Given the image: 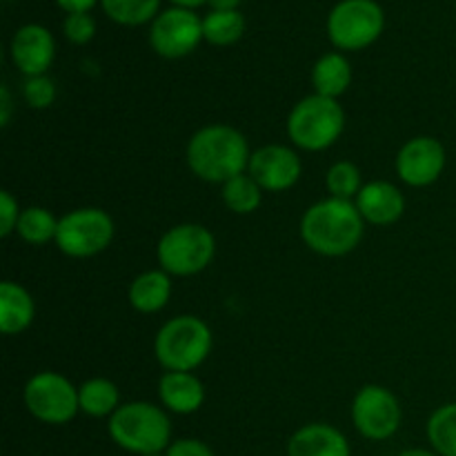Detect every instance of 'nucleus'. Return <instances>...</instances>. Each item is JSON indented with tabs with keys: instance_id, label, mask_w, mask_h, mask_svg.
<instances>
[{
	"instance_id": "b1692460",
	"label": "nucleus",
	"mask_w": 456,
	"mask_h": 456,
	"mask_svg": "<svg viewBox=\"0 0 456 456\" xmlns=\"http://www.w3.org/2000/svg\"><path fill=\"white\" fill-rule=\"evenodd\" d=\"M428 441L439 456H456V401L439 405L428 419Z\"/></svg>"
},
{
	"instance_id": "7c9ffc66",
	"label": "nucleus",
	"mask_w": 456,
	"mask_h": 456,
	"mask_svg": "<svg viewBox=\"0 0 456 456\" xmlns=\"http://www.w3.org/2000/svg\"><path fill=\"white\" fill-rule=\"evenodd\" d=\"M165 456H216L214 450L209 448L208 444L199 439H178L172 441L167 450H165Z\"/></svg>"
},
{
	"instance_id": "1a4fd4ad",
	"label": "nucleus",
	"mask_w": 456,
	"mask_h": 456,
	"mask_svg": "<svg viewBox=\"0 0 456 456\" xmlns=\"http://www.w3.org/2000/svg\"><path fill=\"white\" fill-rule=\"evenodd\" d=\"M386 16L374 0H341L328 16V36L341 52H359L381 36Z\"/></svg>"
},
{
	"instance_id": "f257e3e1",
	"label": "nucleus",
	"mask_w": 456,
	"mask_h": 456,
	"mask_svg": "<svg viewBox=\"0 0 456 456\" xmlns=\"http://www.w3.org/2000/svg\"><path fill=\"white\" fill-rule=\"evenodd\" d=\"M249 142L243 132L232 125H205L191 134L185 147V160L190 172L205 183L232 181L249 167Z\"/></svg>"
},
{
	"instance_id": "393cba45",
	"label": "nucleus",
	"mask_w": 456,
	"mask_h": 456,
	"mask_svg": "<svg viewBox=\"0 0 456 456\" xmlns=\"http://www.w3.org/2000/svg\"><path fill=\"white\" fill-rule=\"evenodd\" d=\"M245 18L239 9L232 12H209L203 18V38L216 47H227L243 38Z\"/></svg>"
},
{
	"instance_id": "c9c22d12",
	"label": "nucleus",
	"mask_w": 456,
	"mask_h": 456,
	"mask_svg": "<svg viewBox=\"0 0 456 456\" xmlns=\"http://www.w3.org/2000/svg\"><path fill=\"white\" fill-rule=\"evenodd\" d=\"M172 3L176 4V7L190 9V7H196V4H203L205 0H172Z\"/></svg>"
},
{
	"instance_id": "f8f14e48",
	"label": "nucleus",
	"mask_w": 456,
	"mask_h": 456,
	"mask_svg": "<svg viewBox=\"0 0 456 456\" xmlns=\"http://www.w3.org/2000/svg\"><path fill=\"white\" fill-rule=\"evenodd\" d=\"M445 163H448V154L439 138L414 136L396 151L395 169L396 176L405 185L421 190V187L435 185L444 176Z\"/></svg>"
},
{
	"instance_id": "c85d7f7f",
	"label": "nucleus",
	"mask_w": 456,
	"mask_h": 456,
	"mask_svg": "<svg viewBox=\"0 0 456 456\" xmlns=\"http://www.w3.org/2000/svg\"><path fill=\"white\" fill-rule=\"evenodd\" d=\"M62 31H65V38L71 40L74 45H85L96 34V22L89 16V12L67 13L65 22H62Z\"/></svg>"
},
{
	"instance_id": "bb28decb",
	"label": "nucleus",
	"mask_w": 456,
	"mask_h": 456,
	"mask_svg": "<svg viewBox=\"0 0 456 456\" xmlns=\"http://www.w3.org/2000/svg\"><path fill=\"white\" fill-rule=\"evenodd\" d=\"M111 20L120 25H142L159 16L160 0H101Z\"/></svg>"
},
{
	"instance_id": "9d476101",
	"label": "nucleus",
	"mask_w": 456,
	"mask_h": 456,
	"mask_svg": "<svg viewBox=\"0 0 456 456\" xmlns=\"http://www.w3.org/2000/svg\"><path fill=\"white\" fill-rule=\"evenodd\" d=\"M350 414L356 432L368 441L392 439L403 419L399 396L390 387L377 383H368L356 392Z\"/></svg>"
},
{
	"instance_id": "f03ea898",
	"label": "nucleus",
	"mask_w": 456,
	"mask_h": 456,
	"mask_svg": "<svg viewBox=\"0 0 456 456\" xmlns=\"http://www.w3.org/2000/svg\"><path fill=\"white\" fill-rule=\"evenodd\" d=\"M365 234V221L354 200L328 199L310 205L301 216V239L314 254L341 258L354 252Z\"/></svg>"
},
{
	"instance_id": "6e6552de",
	"label": "nucleus",
	"mask_w": 456,
	"mask_h": 456,
	"mask_svg": "<svg viewBox=\"0 0 456 456\" xmlns=\"http://www.w3.org/2000/svg\"><path fill=\"white\" fill-rule=\"evenodd\" d=\"M25 408L45 426H67L80 412L78 387L61 372L43 370L25 383Z\"/></svg>"
},
{
	"instance_id": "473e14b6",
	"label": "nucleus",
	"mask_w": 456,
	"mask_h": 456,
	"mask_svg": "<svg viewBox=\"0 0 456 456\" xmlns=\"http://www.w3.org/2000/svg\"><path fill=\"white\" fill-rule=\"evenodd\" d=\"M67 13H78V12H89V9L96 4V0H56Z\"/></svg>"
},
{
	"instance_id": "aec40b11",
	"label": "nucleus",
	"mask_w": 456,
	"mask_h": 456,
	"mask_svg": "<svg viewBox=\"0 0 456 456\" xmlns=\"http://www.w3.org/2000/svg\"><path fill=\"white\" fill-rule=\"evenodd\" d=\"M354 71H352L350 61L341 52L323 53L312 67V87L314 94L325 98H338L350 89Z\"/></svg>"
},
{
	"instance_id": "f3484780",
	"label": "nucleus",
	"mask_w": 456,
	"mask_h": 456,
	"mask_svg": "<svg viewBox=\"0 0 456 456\" xmlns=\"http://www.w3.org/2000/svg\"><path fill=\"white\" fill-rule=\"evenodd\" d=\"M159 399L167 412L187 417L203 408L205 386L194 372H165L159 381Z\"/></svg>"
},
{
	"instance_id": "c756f323",
	"label": "nucleus",
	"mask_w": 456,
	"mask_h": 456,
	"mask_svg": "<svg viewBox=\"0 0 456 456\" xmlns=\"http://www.w3.org/2000/svg\"><path fill=\"white\" fill-rule=\"evenodd\" d=\"M20 212V205L13 199L12 191H0V236H3V239H7V236H12L13 232H16Z\"/></svg>"
},
{
	"instance_id": "72a5a7b5",
	"label": "nucleus",
	"mask_w": 456,
	"mask_h": 456,
	"mask_svg": "<svg viewBox=\"0 0 456 456\" xmlns=\"http://www.w3.org/2000/svg\"><path fill=\"white\" fill-rule=\"evenodd\" d=\"M214 7V12H232V9L239 7L240 0H208Z\"/></svg>"
},
{
	"instance_id": "412c9836",
	"label": "nucleus",
	"mask_w": 456,
	"mask_h": 456,
	"mask_svg": "<svg viewBox=\"0 0 456 456\" xmlns=\"http://www.w3.org/2000/svg\"><path fill=\"white\" fill-rule=\"evenodd\" d=\"M80 412L92 419H110L120 408V390L114 381L105 377L87 379L78 386Z\"/></svg>"
},
{
	"instance_id": "7ed1b4c3",
	"label": "nucleus",
	"mask_w": 456,
	"mask_h": 456,
	"mask_svg": "<svg viewBox=\"0 0 456 456\" xmlns=\"http://www.w3.org/2000/svg\"><path fill=\"white\" fill-rule=\"evenodd\" d=\"M107 430L120 450L136 456L165 452L172 445L167 410L150 401H129L120 405L110 417Z\"/></svg>"
},
{
	"instance_id": "dca6fc26",
	"label": "nucleus",
	"mask_w": 456,
	"mask_h": 456,
	"mask_svg": "<svg viewBox=\"0 0 456 456\" xmlns=\"http://www.w3.org/2000/svg\"><path fill=\"white\" fill-rule=\"evenodd\" d=\"M350 441L330 423H307L288 441V456H350Z\"/></svg>"
},
{
	"instance_id": "6ab92c4d",
	"label": "nucleus",
	"mask_w": 456,
	"mask_h": 456,
	"mask_svg": "<svg viewBox=\"0 0 456 456\" xmlns=\"http://www.w3.org/2000/svg\"><path fill=\"white\" fill-rule=\"evenodd\" d=\"M129 305L141 314H156L172 298V276L165 270H147L129 283Z\"/></svg>"
},
{
	"instance_id": "cd10ccee",
	"label": "nucleus",
	"mask_w": 456,
	"mask_h": 456,
	"mask_svg": "<svg viewBox=\"0 0 456 456\" xmlns=\"http://www.w3.org/2000/svg\"><path fill=\"white\" fill-rule=\"evenodd\" d=\"M22 98L31 110H47L56 101V85L47 74L29 76L22 85Z\"/></svg>"
},
{
	"instance_id": "e433bc0d",
	"label": "nucleus",
	"mask_w": 456,
	"mask_h": 456,
	"mask_svg": "<svg viewBox=\"0 0 456 456\" xmlns=\"http://www.w3.org/2000/svg\"><path fill=\"white\" fill-rule=\"evenodd\" d=\"M145 456H165V452H159V454H145Z\"/></svg>"
},
{
	"instance_id": "f704fd0d",
	"label": "nucleus",
	"mask_w": 456,
	"mask_h": 456,
	"mask_svg": "<svg viewBox=\"0 0 456 456\" xmlns=\"http://www.w3.org/2000/svg\"><path fill=\"white\" fill-rule=\"evenodd\" d=\"M396 456H439L435 452V450H426V448H410V450H403V452H399Z\"/></svg>"
},
{
	"instance_id": "423d86ee",
	"label": "nucleus",
	"mask_w": 456,
	"mask_h": 456,
	"mask_svg": "<svg viewBox=\"0 0 456 456\" xmlns=\"http://www.w3.org/2000/svg\"><path fill=\"white\" fill-rule=\"evenodd\" d=\"M216 256V239L200 223H178L160 236L156 258L169 276H196L208 270Z\"/></svg>"
},
{
	"instance_id": "a878e982",
	"label": "nucleus",
	"mask_w": 456,
	"mask_h": 456,
	"mask_svg": "<svg viewBox=\"0 0 456 456\" xmlns=\"http://www.w3.org/2000/svg\"><path fill=\"white\" fill-rule=\"evenodd\" d=\"M363 176H361L359 165L352 160H337L330 165L328 174H325V187H328L332 199L341 200H354L359 191L363 190Z\"/></svg>"
},
{
	"instance_id": "4468645a",
	"label": "nucleus",
	"mask_w": 456,
	"mask_h": 456,
	"mask_svg": "<svg viewBox=\"0 0 456 456\" xmlns=\"http://www.w3.org/2000/svg\"><path fill=\"white\" fill-rule=\"evenodd\" d=\"M12 61L18 71L29 76H43L52 67L56 56V43L47 27L43 25H22L12 38Z\"/></svg>"
},
{
	"instance_id": "20e7f679",
	"label": "nucleus",
	"mask_w": 456,
	"mask_h": 456,
	"mask_svg": "<svg viewBox=\"0 0 456 456\" xmlns=\"http://www.w3.org/2000/svg\"><path fill=\"white\" fill-rule=\"evenodd\" d=\"M212 347V330L194 314L174 316L154 338V356L165 372H194L209 359Z\"/></svg>"
},
{
	"instance_id": "ddd939ff",
	"label": "nucleus",
	"mask_w": 456,
	"mask_h": 456,
	"mask_svg": "<svg viewBox=\"0 0 456 456\" xmlns=\"http://www.w3.org/2000/svg\"><path fill=\"white\" fill-rule=\"evenodd\" d=\"M248 174L263 187V191L281 194L292 190L301 181L303 160L292 147L272 142L252 151Z\"/></svg>"
},
{
	"instance_id": "39448f33",
	"label": "nucleus",
	"mask_w": 456,
	"mask_h": 456,
	"mask_svg": "<svg viewBox=\"0 0 456 456\" xmlns=\"http://www.w3.org/2000/svg\"><path fill=\"white\" fill-rule=\"evenodd\" d=\"M285 127L294 147L303 151H325L343 136L346 111L334 98L310 94L289 110Z\"/></svg>"
},
{
	"instance_id": "0eeeda50",
	"label": "nucleus",
	"mask_w": 456,
	"mask_h": 456,
	"mask_svg": "<svg viewBox=\"0 0 456 456\" xmlns=\"http://www.w3.org/2000/svg\"><path fill=\"white\" fill-rule=\"evenodd\" d=\"M114 234V218L105 209L78 208L62 214L53 243L69 258H92L110 248Z\"/></svg>"
},
{
	"instance_id": "4be33fe9",
	"label": "nucleus",
	"mask_w": 456,
	"mask_h": 456,
	"mask_svg": "<svg viewBox=\"0 0 456 456\" xmlns=\"http://www.w3.org/2000/svg\"><path fill=\"white\" fill-rule=\"evenodd\" d=\"M263 194H265L263 187L248 172L239 174V176L221 185L223 205L232 214H239V216H248V214L256 212L263 203Z\"/></svg>"
},
{
	"instance_id": "9b49d317",
	"label": "nucleus",
	"mask_w": 456,
	"mask_h": 456,
	"mask_svg": "<svg viewBox=\"0 0 456 456\" xmlns=\"http://www.w3.org/2000/svg\"><path fill=\"white\" fill-rule=\"evenodd\" d=\"M203 40V20L191 9L169 7L151 20L150 45L159 56L183 58Z\"/></svg>"
},
{
	"instance_id": "5701e85b",
	"label": "nucleus",
	"mask_w": 456,
	"mask_h": 456,
	"mask_svg": "<svg viewBox=\"0 0 456 456\" xmlns=\"http://www.w3.org/2000/svg\"><path fill=\"white\" fill-rule=\"evenodd\" d=\"M58 221H61V218L53 216L52 209L40 208V205H31V208H25L20 212L16 234L20 236L27 245L40 248V245H47L52 243V240H56Z\"/></svg>"
},
{
	"instance_id": "a211bd4d",
	"label": "nucleus",
	"mask_w": 456,
	"mask_h": 456,
	"mask_svg": "<svg viewBox=\"0 0 456 456\" xmlns=\"http://www.w3.org/2000/svg\"><path fill=\"white\" fill-rule=\"evenodd\" d=\"M36 319V301L29 289L13 281L0 283V332L18 337L27 332Z\"/></svg>"
},
{
	"instance_id": "2f4dec72",
	"label": "nucleus",
	"mask_w": 456,
	"mask_h": 456,
	"mask_svg": "<svg viewBox=\"0 0 456 456\" xmlns=\"http://www.w3.org/2000/svg\"><path fill=\"white\" fill-rule=\"evenodd\" d=\"M12 94H9L7 85H3V87H0V125H3V127H7L9 120H12Z\"/></svg>"
},
{
	"instance_id": "2eb2a0df",
	"label": "nucleus",
	"mask_w": 456,
	"mask_h": 456,
	"mask_svg": "<svg viewBox=\"0 0 456 456\" xmlns=\"http://www.w3.org/2000/svg\"><path fill=\"white\" fill-rule=\"evenodd\" d=\"M356 209L365 223L377 227L395 225L405 214L403 191L390 181H370L354 199Z\"/></svg>"
}]
</instances>
